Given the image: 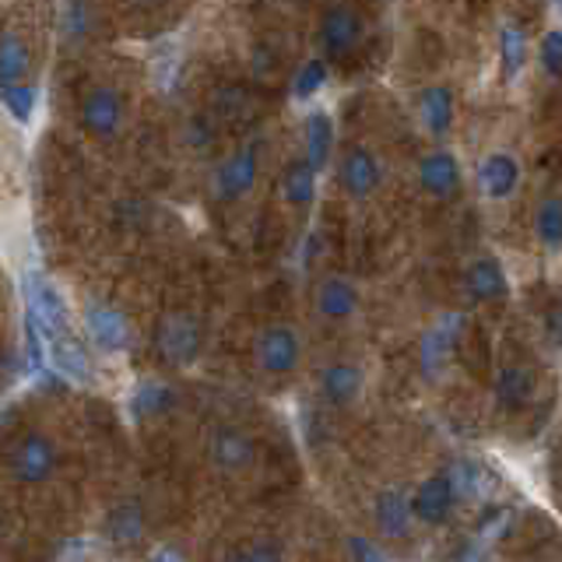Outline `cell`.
<instances>
[{"mask_svg": "<svg viewBox=\"0 0 562 562\" xmlns=\"http://www.w3.org/2000/svg\"><path fill=\"white\" fill-rule=\"evenodd\" d=\"M464 289L474 303H499V299L509 292V281H506V271L496 257H479L468 263L464 271Z\"/></svg>", "mask_w": 562, "mask_h": 562, "instance_id": "obj_14", "label": "cell"}, {"mask_svg": "<svg viewBox=\"0 0 562 562\" xmlns=\"http://www.w3.org/2000/svg\"><path fill=\"white\" fill-rule=\"evenodd\" d=\"M380 158L369 148H348V155L341 158V187L351 193V198H369L380 187Z\"/></svg>", "mask_w": 562, "mask_h": 562, "instance_id": "obj_16", "label": "cell"}, {"mask_svg": "<svg viewBox=\"0 0 562 562\" xmlns=\"http://www.w3.org/2000/svg\"><path fill=\"white\" fill-rule=\"evenodd\" d=\"M348 555H351V562H386V555H383V549L376 541H369V538H362V535H351L348 538Z\"/></svg>", "mask_w": 562, "mask_h": 562, "instance_id": "obj_34", "label": "cell"}, {"mask_svg": "<svg viewBox=\"0 0 562 562\" xmlns=\"http://www.w3.org/2000/svg\"><path fill=\"white\" fill-rule=\"evenodd\" d=\"M408 499H412V520L439 527V524H447L453 514L457 488L450 482V474L443 471V474H429V479L422 482Z\"/></svg>", "mask_w": 562, "mask_h": 562, "instance_id": "obj_5", "label": "cell"}, {"mask_svg": "<svg viewBox=\"0 0 562 562\" xmlns=\"http://www.w3.org/2000/svg\"><path fill=\"white\" fill-rule=\"evenodd\" d=\"M123 120V99L113 92V88H92L81 102V123L99 137H110L120 131Z\"/></svg>", "mask_w": 562, "mask_h": 562, "instance_id": "obj_13", "label": "cell"}, {"mask_svg": "<svg viewBox=\"0 0 562 562\" xmlns=\"http://www.w3.org/2000/svg\"><path fill=\"white\" fill-rule=\"evenodd\" d=\"M155 345L169 366H190L201 351V327L190 313H169L155 327Z\"/></svg>", "mask_w": 562, "mask_h": 562, "instance_id": "obj_3", "label": "cell"}, {"mask_svg": "<svg viewBox=\"0 0 562 562\" xmlns=\"http://www.w3.org/2000/svg\"><path fill=\"white\" fill-rule=\"evenodd\" d=\"M509 527H514V509H506V506L485 509L479 520V541H499Z\"/></svg>", "mask_w": 562, "mask_h": 562, "instance_id": "obj_31", "label": "cell"}, {"mask_svg": "<svg viewBox=\"0 0 562 562\" xmlns=\"http://www.w3.org/2000/svg\"><path fill=\"white\" fill-rule=\"evenodd\" d=\"M148 562H183V559H180V552H172V549H158V552H151Z\"/></svg>", "mask_w": 562, "mask_h": 562, "instance_id": "obj_35", "label": "cell"}, {"mask_svg": "<svg viewBox=\"0 0 562 562\" xmlns=\"http://www.w3.org/2000/svg\"><path fill=\"white\" fill-rule=\"evenodd\" d=\"M254 359L268 376H289L303 362V341L292 324H271L257 334Z\"/></svg>", "mask_w": 562, "mask_h": 562, "instance_id": "obj_2", "label": "cell"}, {"mask_svg": "<svg viewBox=\"0 0 562 562\" xmlns=\"http://www.w3.org/2000/svg\"><path fill=\"white\" fill-rule=\"evenodd\" d=\"M225 562H281V552L271 541H254V544H246V549L233 552Z\"/></svg>", "mask_w": 562, "mask_h": 562, "instance_id": "obj_33", "label": "cell"}, {"mask_svg": "<svg viewBox=\"0 0 562 562\" xmlns=\"http://www.w3.org/2000/svg\"><path fill=\"white\" fill-rule=\"evenodd\" d=\"M499 57H503V75L506 78H517L524 70V60H527V40L517 25H503L499 32Z\"/></svg>", "mask_w": 562, "mask_h": 562, "instance_id": "obj_26", "label": "cell"}, {"mask_svg": "<svg viewBox=\"0 0 562 562\" xmlns=\"http://www.w3.org/2000/svg\"><path fill=\"white\" fill-rule=\"evenodd\" d=\"M535 233L538 239L549 246V250H559V239H562V211H559V201L549 198L541 201L538 215H535Z\"/></svg>", "mask_w": 562, "mask_h": 562, "instance_id": "obj_29", "label": "cell"}, {"mask_svg": "<svg viewBox=\"0 0 562 562\" xmlns=\"http://www.w3.org/2000/svg\"><path fill=\"white\" fill-rule=\"evenodd\" d=\"M172 401H176L172 386L151 380V383H145V386H137V394H134V412H137L140 418H151V415L169 412V408H172Z\"/></svg>", "mask_w": 562, "mask_h": 562, "instance_id": "obj_27", "label": "cell"}, {"mask_svg": "<svg viewBox=\"0 0 562 562\" xmlns=\"http://www.w3.org/2000/svg\"><path fill=\"white\" fill-rule=\"evenodd\" d=\"M57 464H60V453H57V443L46 436V432H29L22 443L14 450V479L25 482V485H43L49 482L53 474H57Z\"/></svg>", "mask_w": 562, "mask_h": 562, "instance_id": "obj_4", "label": "cell"}, {"mask_svg": "<svg viewBox=\"0 0 562 562\" xmlns=\"http://www.w3.org/2000/svg\"><path fill=\"white\" fill-rule=\"evenodd\" d=\"M321 394L338 404V408H345V404H351L359 394H362V369L351 366V362H334L327 366L321 373Z\"/></svg>", "mask_w": 562, "mask_h": 562, "instance_id": "obj_21", "label": "cell"}, {"mask_svg": "<svg viewBox=\"0 0 562 562\" xmlns=\"http://www.w3.org/2000/svg\"><path fill=\"white\" fill-rule=\"evenodd\" d=\"M0 99H4L8 113L18 123H32L35 102H40V92H35V85H11V88H0Z\"/></svg>", "mask_w": 562, "mask_h": 562, "instance_id": "obj_28", "label": "cell"}, {"mask_svg": "<svg viewBox=\"0 0 562 562\" xmlns=\"http://www.w3.org/2000/svg\"><path fill=\"white\" fill-rule=\"evenodd\" d=\"M281 198H285L292 207H306L316 198V169L306 162V158H295V162L285 166L281 172Z\"/></svg>", "mask_w": 562, "mask_h": 562, "instance_id": "obj_22", "label": "cell"}, {"mask_svg": "<svg viewBox=\"0 0 562 562\" xmlns=\"http://www.w3.org/2000/svg\"><path fill=\"white\" fill-rule=\"evenodd\" d=\"M359 35H362V22L348 4H338L324 14L321 40H324V49L330 53V57H348V53L359 46Z\"/></svg>", "mask_w": 562, "mask_h": 562, "instance_id": "obj_12", "label": "cell"}, {"mask_svg": "<svg viewBox=\"0 0 562 562\" xmlns=\"http://www.w3.org/2000/svg\"><path fill=\"white\" fill-rule=\"evenodd\" d=\"M40 338H43V334H40ZM43 348H46L49 366L57 369L60 376L75 380V383H92L95 369H92V362H88V351L75 338H70V334H49Z\"/></svg>", "mask_w": 562, "mask_h": 562, "instance_id": "obj_10", "label": "cell"}, {"mask_svg": "<svg viewBox=\"0 0 562 562\" xmlns=\"http://www.w3.org/2000/svg\"><path fill=\"white\" fill-rule=\"evenodd\" d=\"M538 60H541L544 70H549V78L559 81V75H562V40H559V32H555V29H552V32H544V40H541V46H538Z\"/></svg>", "mask_w": 562, "mask_h": 562, "instance_id": "obj_32", "label": "cell"}, {"mask_svg": "<svg viewBox=\"0 0 562 562\" xmlns=\"http://www.w3.org/2000/svg\"><path fill=\"white\" fill-rule=\"evenodd\" d=\"M316 310H321L324 321L330 324H345L356 316L359 310V289L351 285L348 278L341 274H330L321 281V289H316Z\"/></svg>", "mask_w": 562, "mask_h": 562, "instance_id": "obj_15", "label": "cell"}, {"mask_svg": "<svg viewBox=\"0 0 562 562\" xmlns=\"http://www.w3.org/2000/svg\"><path fill=\"white\" fill-rule=\"evenodd\" d=\"M334 151V123L324 110L306 116V162L321 172Z\"/></svg>", "mask_w": 562, "mask_h": 562, "instance_id": "obj_24", "label": "cell"}, {"mask_svg": "<svg viewBox=\"0 0 562 562\" xmlns=\"http://www.w3.org/2000/svg\"><path fill=\"white\" fill-rule=\"evenodd\" d=\"M22 292H25V306H29V324L40 330L43 338H49V334H70L67 299L46 274L25 271L22 274Z\"/></svg>", "mask_w": 562, "mask_h": 562, "instance_id": "obj_1", "label": "cell"}, {"mask_svg": "<svg viewBox=\"0 0 562 562\" xmlns=\"http://www.w3.org/2000/svg\"><path fill=\"white\" fill-rule=\"evenodd\" d=\"M373 514H376V527H380L383 538H404L415 524L412 520V499L404 488H383L376 496Z\"/></svg>", "mask_w": 562, "mask_h": 562, "instance_id": "obj_17", "label": "cell"}, {"mask_svg": "<svg viewBox=\"0 0 562 562\" xmlns=\"http://www.w3.org/2000/svg\"><path fill=\"white\" fill-rule=\"evenodd\" d=\"M295 88V99H310V95H316L321 88L327 85V60H321V57H313V60H306L303 67H299V75H295V81H292Z\"/></svg>", "mask_w": 562, "mask_h": 562, "instance_id": "obj_30", "label": "cell"}, {"mask_svg": "<svg viewBox=\"0 0 562 562\" xmlns=\"http://www.w3.org/2000/svg\"><path fill=\"white\" fill-rule=\"evenodd\" d=\"M211 457H215V464L222 471L236 474V471L254 464L257 443L243 426H218L215 432H211Z\"/></svg>", "mask_w": 562, "mask_h": 562, "instance_id": "obj_8", "label": "cell"}, {"mask_svg": "<svg viewBox=\"0 0 562 562\" xmlns=\"http://www.w3.org/2000/svg\"><path fill=\"white\" fill-rule=\"evenodd\" d=\"M492 394H496V404L503 412H520L535 397V376L524 366H503L496 373V383H492Z\"/></svg>", "mask_w": 562, "mask_h": 562, "instance_id": "obj_19", "label": "cell"}, {"mask_svg": "<svg viewBox=\"0 0 562 562\" xmlns=\"http://www.w3.org/2000/svg\"><path fill=\"white\" fill-rule=\"evenodd\" d=\"M479 187L488 201H506L520 187V162L509 151H492L479 166Z\"/></svg>", "mask_w": 562, "mask_h": 562, "instance_id": "obj_11", "label": "cell"}, {"mask_svg": "<svg viewBox=\"0 0 562 562\" xmlns=\"http://www.w3.org/2000/svg\"><path fill=\"white\" fill-rule=\"evenodd\" d=\"M257 166H260V158H257L254 145L239 148L236 155H228L225 162L218 166V172H215V193H218L222 201L243 198V193L257 183Z\"/></svg>", "mask_w": 562, "mask_h": 562, "instance_id": "obj_9", "label": "cell"}, {"mask_svg": "<svg viewBox=\"0 0 562 562\" xmlns=\"http://www.w3.org/2000/svg\"><path fill=\"white\" fill-rule=\"evenodd\" d=\"M29 70V49L14 32L0 35V88H11L25 78Z\"/></svg>", "mask_w": 562, "mask_h": 562, "instance_id": "obj_25", "label": "cell"}, {"mask_svg": "<svg viewBox=\"0 0 562 562\" xmlns=\"http://www.w3.org/2000/svg\"><path fill=\"white\" fill-rule=\"evenodd\" d=\"M85 330H88V341H92L99 351H123L131 345V324L116 306H105V303L88 306Z\"/></svg>", "mask_w": 562, "mask_h": 562, "instance_id": "obj_7", "label": "cell"}, {"mask_svg": "<svg viewBox=\"0 0 562 562\" xmlns=\"http://www.w3.org/2000/svg\"><path fill=\"white\" fill-rule=\"evenodd\" d=\"M105 535H110L113 544H123V549H134V544L145 538V506L137 499H123L113 506L110 520H105Z\"/></svg>", "mask_w": 562, "mask_h": 562, "instance_id": "obj_20", "label": "cell"}, {"mask_svg": "<svg viewBox=\"0 0 562 562\" xmlns=\"http://www.w3.org/2000/svg\"><path fill=\"white\" fill-rule=\"evenodd\" d=\"M461 330H464V316L461 313L439 316V321L426 330V338H422V373L432 376V380L443 373L457 341H461Z\"/></svg>", "mask_w": 562, "mask_h": 562, "instance_id": "obj_6", "label": "cell"}, {"mask_svg": "<svg viewBox=\"0 0 562 562\" xmlns=\"http://www.w3.org/2000/svg\"><path fill=\"white\" fill-rule=\"evenodd\" d=\"M418 183L432 198H450V193L461 187V162L450 151H432L422 158L418 166Z\"/></svg>", "mask_w": 562, "mask_h": 562, "instance_id": "obj_18", "label": "cell"}, {"mask_svg": "<svg viewBox=\"0 0 562 562\" xmlns=\"http://www.w3.org/2000/svg\"><path fill=\"white\" fill-rule=\"evenodd\" d=\"M418 113H422V123H426V131H429V134L443 137V134L450 131V123H453V92H450L447 85H432V88H426V95H422Z\"/></svg>", "mask_w": 562, "mask_h": 562, "instance_id": "obj_23", "label": "cell"}]
</instances>
